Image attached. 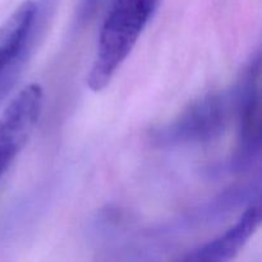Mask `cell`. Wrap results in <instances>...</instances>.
<instances>
[{
	"mask_svg": "<svg viewBox=\"0 0 262 262\" xmlns=\"http://www.w3.org/2000/svg\"><path fill=\"white\" fill-rule=\"evenodd\" d=\"M159 0H114L100 31L97 51L87 77L92 91L104 90L137 43Z\"/></svg>",
	"mask_w": 262,
	"mask_h": 262,
	"instance_id": "6da1fadb",
	"label": "cell"
},
{
	"mask_svg": "<svg viewBox=\"0 0 262 262\" xmlns=\"http://www.w3.org/2000/svg\"><path fill=\"white\" fill-rule=\"evenodd\" d=\"M232 105L224 95H207L156 132V142L173 146L211 140L224 129Z\"/></svg>",
	"mask_w": 262,
	"mask_h": 262,
	"instance_id": "7a4b0ae2",
	"label": "cell"
},
{
	"mask_svg": "<svg viewBox=\"0 0 262 262\" xmlns=\"http://www.w3.org/2000/svg\"><path fill=\"white\" fill-rule=\"evenodd\" d=\"M260 223L261 209L257 204L248 207L227 232L192 251L179 262H230L255 234Z\"/></svg>",
	"mask_w": 262,
	"mask_h": 262,
	"instance_id": "3957f363",
	"label": "cell"
},
{
	"mask_svg": "<svg viewBox=\"0 0 262 262\" xmlns=\"http://www.w3.org/2000/svg\"><path fill=\"white\" fill-rule=\"evenodd\" d=\"M233 100L239 115L241 142L250 154L260 146V58L248 67Z\"/></svg>",
	"mask_w": 262,
	"mask_h": 262,
	"instance_id": "277c9868",
	"label": "cell"
},
{
	"mask_svg": "<svg viewBox=\"0 0 262 262\" xmlns=\"http://www.w3.org/2000/svg\"><path fill=\"white\" fill-rule=\"evenodd\" d=\"M105 0H79L77 5V23H86L91 19Z\"/></svg>",
	"mask_w": 262,
	"mask_h": 262,
	"instance_id": "5b68a950",
	"label": "cell"
}]
</instances>
